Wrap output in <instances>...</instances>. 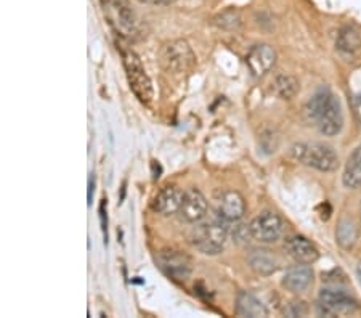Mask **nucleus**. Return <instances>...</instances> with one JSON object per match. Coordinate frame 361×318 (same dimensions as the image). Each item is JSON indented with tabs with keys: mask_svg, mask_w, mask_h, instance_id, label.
I'll list each match as a JSON object with an SVG mask.
<instances>
[{
	"mask_svg": "<svg viewBox=\"0 0 361 318\" xmlns=\"http://www.w3.org/2000/svg\"><path fill=\"white\" fill-rule=\"evenodd\" d=\"M250 235L259 243H275L283 236L284 222L275 212H262L249 224Z\"/></svg>",
	"mask_w": 361,
	"mask_h": 318,
	"instance_id": "8",
	"label": "nucleus"
},
{
	"mask_svg": "<svg viewBox=\"0 0 361 318\" xmlns=\"http://www.w3.org/2000/svg\"><path fill=\"white\" fill-rule=\"evenodd\" d=\"M246 63L255 78H264L275 66L276 51L269 44L254 45L246 56Z\"/></svg>",
	"mask_w": 361,
	"mask_h": 318,
	"instance_id": "10",
	"label": "nucleus"
},
{
	"mask_svg": "<svg viewBox=\"0 0 361 318\" xmlns=\"http://www.w3.org/2000/svg\"><path fill=\"white\" fill-rule=\"evenodd\" d=\"M284 314L288 317H304L307 314V307L304 302H290L286 309H284Z\"/></svg>",
	"mask_w": 361,
	"mask_h": 318,
	"instance_id": "24",
	"label": "nucleus"
},
{
	"mask_svg": "<svg viewBox=\"0 0 361 318\" xmlns=\"http://www.w3.org/2000/svg\"><path fill=\"white\" fill-rule=\"evenodd\" d=\"M212 25L217 26L219 29H224V31H236L243 25V18L240 10L236 8H228L219 13L212 20Z\"/></svg>",
	"mask_w": 361,
	"mask_h": 318,
	"instance_id": "21",
	"label": "nucleus"
},
{
	"mask_svg": "<svg viewBox=\"0 0 361 318\" xmlns=\"http://www.w3.org/2000/svg\"><path fill=\"white\" fill-rule=\"evenodd\" d=\"M284 250H286V252L297 264L310 265L317 262L319 257V252L315 245L312 241H308L305 236L300 235H294L286 238V241H284Z\"/></svg>",
	"mask_w": 361,
	"mask_h": 318,
	"instance_id": "12",
	"label": "nucleus"
},
{
	"mask_svg": "<svg viewBox=\"0 0 361 318\" xmlns=\"http://www.w3.org/2000/svg\"><path fill=\"white\" fill-rule=\"evenodd\" d=\"M293 158L322 172H333L339 166V156L333 147L323 143H297L290 148Z\"/></svg>",
	"mask_w": 361,
	"mask_h": 318,
	"instance_id": "3",
	"label": "nucleus"
},
{
	"mask_svg": "<svg viewBox=\"0 0 361 318\" xmlns=\"http://www.w3.org/2000/svg\"><path fill=\"white\" fill-rule=\"evenodd\" d=\"M357 299L339 288H323L319 291L317 312L322 317H343L358 310Z\"/></svg>",
	"mask_w": 361,
	"mask_h": 318,
	"instance_id": "6",
	"label": "nucleus"
},
{
	"mask_svg": "<svg viewBox=\"0 0 361 318\" xmlns=\"http://www.w3.org/2000/svg\"><path fill=\"white\" fill-rule=\"evenodd\" d=\"M119 50L132 92L137 95L140 102L149 103L151 98H153V84H151V79L145 71L142 60H140L135 51L124 47V45H121Z\"/></svg>",
	"mask_w": 361,
	"mask_h": 318,
	"instance_id": "4",
	"label": "nucleus"
},
{
	"mask_svg": "<svg viewBox=\"0 0 361 318\" xmlns=\"http://www.w3.org/2000/svg\"><path fill=\"white\" fill-rule=\"evenodd\" d=\"M358 279H360V283H361V262H360V265H358Z\"/></svg>",
	"mask_w": 361,
	"mask_h": 318,
	"instance_id": "29",
	"label": "nucleus"
},
{
	"mask_svg": "<svg viewBox=\"0 0 361 318\" xmlns=\"http://www.w3.org/2000/svg\"><path fill=\"white\" fill-rule=\"evenodd\" d=\"M207 214V201L204 195L196 188H190L183 195V202L180 207V216L183 221L190 224H196L202 221Z\"/></svg>",
	"mask_w": 361,
	"mask_h": 318,
	"instance_id": "13",
	"label": "nucleus"
},
{
	"mask_svg": "<svg viewBox=\"0 0 361 318\" xmlns=\"http://www.w3.org/2000/svg\"><path fill=\"white\" fill-rule=\"evenodd\" d=\"M196 56L186 40H172L161 50V63L169 73H186L193 68Z\"/></svg>",
	"mask_w": 361,
	"mask_h": 318,
	"instance_id": "7",
	"label": "nucleus"
},
{
	"mask_svg": "<svg viewBox=\"0 0 361 318\" xmlns=\"http://www.w3.org/2000/svg\"><path fill=\"white\" fill-rule=\"evenodd\" d=\"M273 87H275L276 94L284 98V100H290V98H294L297 95V92H299V80H297L294 76H290V74H278L275 78V82H273Z\"/></svg>",
	"mask_w": 361,
	"mask_h": 318,
	"instance_id": "20",
	"label": "nucleus"
},
{
	"mask_svg": "<svg viewBox=\"0 0 361 318\" xmlns=\"http://www.w3.org/2000/svg\"><path fill=\"white\" fill-rule=\"evenodd\" d=\"M93 190H95V176H93V173H90V178H89V206L92 204Z\"/></svg>",
	"mask_w": 361,
	"mask_h": 318,
	"instance_id": "26",
	"label": "nucleus"
},
{
	"mask_svg": "<svg viewBox=\"0 0 361 318\" xmlns=\"http://www.w3.org/2000/svg\"><path fill=\"white\" fill-rule=\"evenodd\" d=\"M236 314L240 317H249V318H264L269 315L265 305L260 300L247 291H243L238 294L236 299Z\"/></svg>",
	"mask_w": 361,
	"mask_h": 318,
	"instance_id": "17",
	"label": "nucleus"
},
{
	"mask_svg": "<svg viewBox=\"0 0 361 318\" xmlns=\"http://www.w3.org/2000/svg\"><path fill=\"white\" fill-rule=\"evenodd\" d=\"M336 236H337V243H339L342 247H352L355 245V241H357L358 230L350 219H343V221L339 224V227H337Z\"/></svg>",
	"mask_w": 361,
	"mask_h": 318,
	"instance_id": "22",
	"label": "nucleus"
},
{
	"mask_svg": "<svg viewBox=\"0 0 361 318\" xmlns=\"http://www.w3.org/2000/svg\"><path fill=\"white\" fill-rule=\"evenodd\" d=\"M102 5L109 25L116 29V32L126 39H140L142 23L127 0H102Z\"/></svg>",
	"mask_w": 361,
	"mask_h": 318,
	"instance_id": "2",
	"label": "nucleus"
},
{
	"mask_svg": "<svg viewBox=\"0 0 361 318\" xmlns=\"http://www.w3.org/2000/svg\"><path fill=\"white\" fill-rule=\"evenodd\" d=\"M249 264L260 275H270L278 269V260L269 250H255L250 252Z\"/></svg>",
	"mask_w": 361,
	"mask_h": 318,
	"instance_id": "19",
	"label": "nucleus"
},
{
	"mask_svg": "<svg viewBox=\"0 0 361 318\" xmlns=\"http://www.w3.org/2000/svg\"><path fill=\"white\" fill-rule=\"evenodd\" d=\"M182 190L177 187H164L161 192L154 196L153 200V211L161 214V216H172V214L180 212L183 202Z\"/></svg>",
	"mask_w": 361,
	"mask_h": 318,
	"instance_id": "14",
	"label": "nucleus"
},
{
	"mask_svg": "<svg viewBox=\"0 0 361 318\" xmlns=\"http://www.w3.org/2000/svg\"><path fill=\"white\" fill-rule=\"evenodd\" d=\"M342 182L347 188L355 190L361 185V147H358L348 158L343 169Z\"/></svg>",
	"mask_w": 361,
	"mask_h": 318,
	"instance_id": "18",
	"label": "nucleus"
},
{
	"mask_svg": "<svg viewBox=\"0 0 361 318\" xmlns=\"http://www.w3.org/2000/svg\"><path fill=\"white\" fill-rule=\"evenodd\" d=\"M158 264L167 276L177 281H186L191 276V271H193V260L186 254L173 250L159 252Z\"/></svg>",
	"mask_w": 361,
	"mask_h": 318,
	"instance_id": "9",
	"label": "nucleus"
},
{
	"mask_svg": "<svg viewBox=\"0 0 361 318\" xmlns=\"http://www.w3.org/2000/svg\"><path fill=\"white\" fill-rule=\"evenodd\" d=\"M305 116L324 137H334L342 130L343 114L341 102L326 87L319 89L307 103Z\"/></svg>",
	"mask_w": 361,
	"mask_h": 318,
	"instance_id": "1",
	"label": "nucleus"
},
{
	"mask_svg": "<svg viewBox=\"0 0 361 318\" xmlns=\"http://www.w3.org/2000/svg\"><path fill=\"white\" fill-rule=\"evenodd\" d=\"M336 49L343 58L352 60L361 51L360 32L353 26H343L337 34Z\"/></svg>",
	"mask_w": 361,
	"mask_h": 318,
	"instance_id": "16",
	"label": "nucleus"
},
{
	"mask_svg": "<svg viewBox=\"0 0 361 318\" xmlns=\"http://www.w3.org/2000/svg\"><path fill=\"white\" fill-rule=\"evenodd\" d=\"M226 241V227L225 222L217 221L206 222L197 225L191 233V243L197 251L207 256H215V254L222 252Z\"/></svg>",
	"mask_w": 361,
	"mask_h": 318,
	"instance_id": "5",
	"label": "nucleus"
},
{
	"mask_svg": "<svg viewBox=\"0 0 361 318\" xmlns=\"http://www.w3.org/2000/svg\"><path fill=\"white\" fill-rule=\"evenodd\" d=\"M233 238L238 243H247V238H252L249 225H238V227H235V230H233Z\"/></svg>",
	"mask_w": 361,
	"mask_h": 318,
	"instance_id": "23",
	"label": "nucleus"
},
{
	"mask_svg": "<svg viewBox=\"0 0 361 318\" xmlns=\"http://www.w3.org/2000/svg\"><path fill=\"white\" fill-rule=\"evenodd\" d=\"M217 217L225 224L241 221L246 212V202L238 192H224L217 200Z\"/></svg>",
	"mask_w": 361,
	"mask_h": 318,
	"instance_id": "11",
	"label": "nucleus"
},
{
	"mask_svg": "<svg viewBox=\"0 0 361 318\" xmlns=\"http://www.w3.org/2000/svg\"><path fill=\"white\" fill-rule=\"evenodd\" d=\"M100 221H102V230L104 233V243L108 241V216H106V200H102V204H100Z\"/></svg>",
	"mask_w": 361,
	"mask_h": 318,
	"instance_id": "25",
	"label": "nucleus"
},
{
	"mask_svg": "<svg viewBox=\"0 0 361 318\" xmlns=\"http://www.w3.org/2000/svg\"><path fill=\"white\" fill-rule=\"evenodd\" d=\"M313 283V270L308 267L307 264L295 265V267L289 269L283 279V286L288 291L293 293H304Z\"/></svg>",
	"mask_w": 361,
	"mask_h": 318,
	"instance_id": "15",
	"label": "nucleus"
},
{
	"mask_svg": "<svg viewBox=\"0 0 361 318\" xmlns=\"http://www.w3.org/2000/svg\"><path fill=\"white\" fill-rule=\"evenodd\" d=\"M142 4H149V5H167L173 2V0H138Z\"/></svg>",
	"mask_w": 361,
	"mask_h": 318,
	"instance_id": "27",
	"label": "nucleus"
},
{
	"mask_svg": "<svg viewBox=\"0 0 361 318\" xmlns=\"http://www.w3.org/2000/svg\"><path fill=\"white\" fill-rule=\"evenodd\" d=\"M355 114H357V118L361 124V97L358 98V100H355Z\"/></svg>",
	"mask_w": 361,
	"mask_h": 318,
	"instance_id": "28",
	"label": "nucleus"
}]
</instances>
